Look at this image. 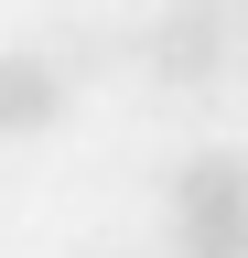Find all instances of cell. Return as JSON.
Segmentation results:
<instances>
[{
	"mask_svg": "<svg viewBox=\"0 0 248 258\" xmlns=\"http://www.w3.org/2000/svg\"><path fill=\"white\" fill-rule=\"evenodd\" d=\"M173 237L194 247V258L248 247V161H237V151H194V161H173Z\"/></svg>",
	"mask_w": 248,
	"mask_h": 258,
	"instance_id": "6da1fadb",
	"label": "cell"
},
{
	"mask_svg": "<svg viewBox=\"0 0 248 258\" xmlns=\"http://www.w3.org/2000/svg\"><path fill=\"white\" fill-rule=\"evenodd\" d=\"M65 97H76L65 54L0 43V140H33V129H54V118H65Z\"/></svg>",
	"mask_w": 248,
	"mask_h": 258,
	"instance_id": "3957f363",
	"label": "cell"
},
{
	"mask_svg": "<svg viewBox=\"0 0 248 258\" xmlns=\"http://www.w3.org/2000/svg\"><path fill=\"white\" fill-rule=\"evenodd\" d=\"M140 64H151L162 86H183V97L216 86V76L237 64V0H173V11L140 32Z\"/></svg>",
	"mask_w": 248,
	"mask_h": 258,
	"instance_id": "7a4b0ae2",
	"label": "cell"
}]
</instances>
